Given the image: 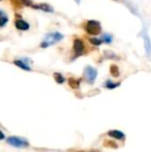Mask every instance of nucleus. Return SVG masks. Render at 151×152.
I'll list each match as a JSON object with an SVG mask.
<instances>
[{
  "label": "nucleus",
  "mask_w": 151,
  "mask_h": 152,
  "mask_svg": "<svg viewBox=\"0 0 151 152\" xmlns=\"http://www.w3.org/2000/svg\"><path fill=\"white\" fill-rule=\"evenodd\" d=\"M84 79L86 80V82H88L89 84H93L94 81L96 80V77H97V70L95 69L94 67L92 66H86L84 69Z\"/></svg>",
  "instance_id": "20e7f679"
},
{
  "label": "nucleus",
  "mask_w": 151,
  "mask_h": 152,
  "mask_svg": "<svg viewBox=\"0 0 151 152\" xmlns=\"http://www.w3.org/2000/svg\"><path fill=\"white\" fill-rule=\"evenodd\" d=\"M74 51H75L77 56H81L85 53V46L84 42L79 38L74 40Z\"/></svg>",
  "instance_id": "39448f33"
},
{
  "label": "nucleus",
  "mask_w": 151,
  "mask_h": 152,
  "mask_svg": "<svg viewBox=\"0 0 151 152\" xmlns=\"http://www.w3.org/2000/svg\"><path fill=\"white\" fill-rule=\"evenodd\" d=\"M63 38V35L61 33H58V32H54V33H49L48 35L46 36V39L42 42L40 47L42 48H47L50 45L55 44L56 42H59L60 39Z\"/></svg>",
  "instance_id": "7ed1b4c3"
},
{
  "label": "nucleus",
  "mask_w": 151,
  "mask_h": 152,
  "mask_svg": "<svg viewBox=\"0 0 151 152\" xmlns=\"http://www.w3.org/2000/svg\"><path fill=\"white\" fill-rule=\"evenodd\" d=\"M12 3L16 8H20V7H22V6H23V3H22V1H21V0H12Z\"/></svg>",
  "instance_id": "a211bd4d"
},
{
  "label": "nucleus",
  "mask_w": 151,
  "mask_h": 152,
  "mask_svg": "<svg viewBox=\"0 0 151 152\" xmlns=\"http://www.w3.org/2000/svg\"><path fill=\"white\" fill-rule=\"evenodd\" d=\"M7 22H8V18L5 16V15L0 16V27H3Z\"/></svg>",
  "instance_id": "dca6fc26"
},
{
  "label": "nucleus",
  "mask_w": 151,
  "mask_h": 152,
  "mask_svg": "<svg viewBox=\"0 0 151 152\" xmlns=\"http://www.w3.org/2000/svg\"><path fill=\"white\" fill-rule=\"evenodd\" d=\"M110 72H111V75L115 78H117V77H119V68L117 65H111L110 66Z\"/></svg>",
  "instance_id": "ddd939ff"
},
{
  "label": "nucleus",
  "mask_w": 151,
  "mask_h": 152,
  "mask_svg": "<svg viewBox=\"0 0 151 152\" xmlns=\"http://www.w3.org/2000/svg\"><path fill=\"white\" fill-rule=\"evenodd\" d=\"M75 1L77 2V3H80V1H81V0H75Z\"/></svg>",
  "instance_id": "4be33fe9"
},
{
  "label": "nucleus",
  "mask_w": 151,
  "mask_h": 152,
  "mask_svg": "<svg viewBox=\"0 0 151 152\" xmlns=\"http://www.w3.org/2000/svg\"><path fill=\"white\" fill-rule=\"evenodd\" d=\"M85 30L88 34L90 35H98L101 32V24H99L97 21H88L86 24V27H85Z\"/></svg>",
  "instance_id": "f03ea898"
},
{
  "label": "nucleus",
  "mask_w": 151,
  "mask_h": 152,
  "mask_svg": "<svg viewBox=\"0 0 151 152\" xmlns=\"http://www.w3.org/2000/svg\"><path fill=\"white\" fill-rule=\"evenodd\" d=\"M31 7L37 8V10H44V12H53V8L52 7H50L48 4H44V3L38 4V5H33V4H32V6H31Z\"/></svg>",
  "instance_id": "9b49d317"
},
{
  "label": "nucleus",
  "mask_w": 151,
  "mask_h": 152,
  "mask_svg": "<svg viewBox=\"0 0 151 152\" xmlns=\"http://www.w3.org/2000/svg\"><path fill=\"white\" fill-rule=\"evenodd\" d=\"M15 26H16L17 29H19V30H28L29 29V24L27 22H25L24 20H22V19H17L16 22H15Z\"/></svg>",
  "instance_id": "0eeeda50"
},
{
  "label": "nucleus",
  "mask_w": 151,
  "mask_h": 152,
  "mask_svg": "<svg viewBox=\"0 0 151 152\" xmlns=\"http://www.w3.org/2000/svg\"><path fill=\"white\" fill-rule=\"evenodd\" d=\"M90 42L92 45H94V46H99V45H101V42H103V40L101 39H97V38H90Z\"/></svg>",
  "instance_id": "6ab92c4d"
},
{
  "label": "nucleus",
  "mask_w": 151,
  "mask_h": 152,
  "mask_svg": "<svg viewBox=\"0 0 151 152\" xmlns=\"http://www.w3.org/2000/svg\"><path fill=\"white\" fill-rule=\"evenodd\" d=\"M80 82H81V80H79V79H75V78H69V85L73 89L80 88Z\"/></svg>",
  "instance_id": "9d476101"
},
{
  "label": "nucleus",
  "mask_w": 151,
  "mask_h": 152,
  "mask_svg": "<svg viewBox=\"0 0 151 152\" xmlns=\"http://www.w3.org/2000/svg\"><path fill=\"white\" fill-rule=\"evenodd\" d=\"M14 64L15 65H17L18 67H20V68H22V69H24V70H31V67L28 65L27 63H25L23 60H15L14 61Z\"/></svg>",
  "instance_id": "1a4fd4ad"
},
{
  "label": "nucleus",
  "mask_w": 151,
  "mask_h": 152,
  "mask_svg": "<svg viewBox=\"0 0 151 152\" xmlns=\"http://www.w3.org/2000/svg\"><path fill=\"white\" fill-rule=\"evenodd\" d=\"M4 138H5V136H4L3 132L0 130V140H4Z\"/></svg>",
  "instance_id": "aec40b11"
},
{
  "label": "nucleus",
  "mask_w": 151,
  "mask_h": 152,
  "mask_svg": "<svg viewBox=\"0 0 151 152\" xmlns=\"http://www.w3.org/2000/svg\"><path fill=\"white\" fill-rule=\"evenodd\" d=\"M101 40L105 42L106 44H110V42H112V37L109 34H103V39Z\"/></svg>",
  "instance_id": "f3484780"
},
{
  "label": "nucleus",
  "mask_w": 151,
  "mask_h": 152,
  "mask_svg": "<svg viewBox=\"0 0 151 152\" xmlns=\"http://www.w3.org/2000/svg\"><path fill=\"white\" fill-rule=\"evenodd\" d=\"M54 79H55V81L58 83V84H63V83H64V81H65L64 77H63L61 74H59V72H55V74H54Z\"/></svg>",
  "instance_id": "4468645a"
},
{
  "label": "nucleus",
  "mask_w": 151,
  "mask_h": 152,
  "mask_svg": "<svg viewBox=\"0 0 151 152\" xmlns=\"http://www.w3.org/2000/svg\"><path fill=\"white\" fill-rule=\"evenodd\" d=\"M6 142L7 144H9L10 146L16 147V148H26L29 146V142L24 138H21V137H8L6 139Z\"/></svg>",
  "instance_id": "f257e3e1"
},
{
  "label": "nucleus",
  "mask_w": 151,
  "mask_h": 152,
  "mask_svg": "<svg viewBox=\"0 0 151 152\" xmlns=\"http://www.w3.org/2000/svg\"><path fill=\"white\" fill-rule=\"evenodd\" d=\"M108 136L111 137V138H113V139H115V140L124 141V139H125V134H123L121 130H118V129L109 130V132H108Z\"/></svg>",
  "instance_id": "423d86ee"
},
{
  "label": "nucleus",
  "mask_w": 151,
  "mask_h": 152,
  "mask_svg": "<svg viewBox=\"0 0 151 152\" xmlns=\"http://www.w3.org/2000/svg\"><path fill=\"white\" fill-rule=\"evenodd\" d=\"M0 1H1V0H0Z\"/></svg>",
  "instance_id": "5701e85b"
},
{
  "label": "nucleus",
  "mask_w": 151,
  "mask_h": 152,
  "mask_svg": "<svg viewBox=\"0 0 151 152\" xmlns=\"http://www.w3.org/2000/svg\"><path fill=\"white\" fill-rule=\"evenodd\" d=\"M2 15H4V12H1V10H0V16H2Z\"/></svg>",
  "instance_id": "412c9836"
},
{
  "label": "nucleus",
  "mask_w": 151,
  "mask_h": 152,
  "mask_svg": "<svg viewBox=\"0 0 151 152\" xmlns=\"http://www.w3.org/2000/svg\"><path fill=\"white\" fill-rule=\"evenodd\" d=\"M144 37V46H145V49H146V53H147L148 56H150L151 54V44H150V38L149 36L147 35V33H144L143 35Z\"/></svg>",
  "instance_id": "6e6552de"
},
{
  "label": "nucleus",
  "mask_w": 151,
  "mask_h": 152,
  "mask_svg": "<svg viewBox=\"0 0 151 152\" xmlns=\"http://www.w3.org/2000/svg\"><path fill=\"white\" fill-rule=\"evenodd\" d=\"M104 146L106 147H110V148H117V144L114 142H112V141H105L104 142Z\"/></svg>",
  "instance_id": "2eb2a0df"
},
{
  "label": "nucleus",
  "mask_w": 151,
  "mask_h": 152,
  "mask_svg": "<svg viewBox=\"0 0 151 152\" xmlns=\"http://www.w3.org/2000/svg\"><path fill=\"white\" fill-rule=\"evenodd\" d=\"M118 86H120V83H114V82H112L111 80L106 81V83H105V87L107 89H115Z\"/></svg>",
  "instance_id": "f8f14e48"
}]
</instances>
